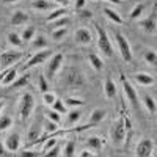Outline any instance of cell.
Returning a JSON list of instances; mask_svg holds the SVG:
<instances>
[{"label":"cell","instance_id":"cell-8","mask_svg":"<svg viewBox=\"0 0 157 157\" xmlns=\"http://www.w3.org/2000/svg\"><path fill=\"white\" fill-rule=\"evenodd\" d=\"M107 116V110L105 109H94L90 115V120L85 126L80 127V130H85V129H91V127H96L98 124H101V121H104V118Z\"/></svg>","mask_w":157,"mask_h":157},{"label":"cell","instance_id":"cell-37","mask_svg":"<svg viewBox=\"0 0 157 157\" xmlns=\"http://www.w3.org/2000/svg\"><path fill=\"white\" fill-rule=\"evenodd\" d=\"M64 104H66V107H82L83 104H85V101H82V99H78V98H68L66 101H64Z\"/></svg>","mask_w":157,"mask_h":157},{"label":"cell","instance_id":"cell-21","mask_svg":"<svg viewBox=\"0 0 157 157\" xmlns=\"http://www.w3.org/2000/svg\"><path fill=\"white\" fill-rule=\"evenodd\" d=\"M16 75H17V69H16L14 66L8 68V72H6V74H5V77H3L2 85H5V86H10L13 82L16 80Z\"/></svg>","mask_w":157,"mask_h":157},{"label":"cell","instance_id":"cell-5","mask_svg":"<svg viewBox=\"0 0 157 157\" xmlns=\"http://www.w3.org/2000/svg\"><path fill=\"white\" fill-rule=\"evenodd\" d=\"M22 57H24L22 52H17V50H5L3 54L0 55V68H2V69L11 68L13 64L17 63Z\"/></svg>","mask_w":157,"mask_h":157},{"label":"cell","instance_id":"cell-11","mask_svg":"<svg viewBox=\"0 0 157 157\" xmlns=\"http://www.w3.org/2000/svg\"><path fill=\"white\" fill-rule=\"evenodd\" d=\"M152 151H154V141L151 138H143L137 145V148H135V155L148 157V155L152 154Z\"/></svg>","mask_w":157,"mask_h":157},{"label":"cell","instance_id":"cell-2","mask_svg":"<svg viewBox=\"0 0 157 157\" xmlns=\"http://www.w3.org/2000/svg\"><path fill=\"white\" fill-rule=\"evenodd\" d=\"M110 138H112V143L115 146H123L124 145V141H126V126H124L123 118H120V120L112 123Z\"/></svg>","mask_w":157,"mask_h":157},{"label":"cell","instance_id":"cell-28","mask_svg":"<svg viewBox=\"0 0 157 157\" xmlns=\"http://www.w3.org/2000/svg\"><path fill=\"white\" fill-rule=\"evenodd\" d=\"M143 104H145L146 110H148L151 115H154V113H155V101H154V98H152V96L145 94V96H143Z\"/></svg>","mask_w":157,"mask_h":157},{"label":"cell","instance_id":"cell-13","mask_svg":"<svg viewBox=\"0 0 157 157\" xmlns=\"http://www.w3.org/2000/svg\"><path fill=\"white\" fill-rule=\"evenodd\" d=\"M19 146H21V137H19V134H11V135H8L6 137V140H5V148L8 149V151H11V152H16L17 149H19Z\"/></svg>","mask_w":157,"mask_h":157},{"label":"cell","instance_id":"cell-40","mask_svg":"<svg viewBox=\"0 0 157 157\" xmlns=\"http://www.w3.org/2000/svg\"><path fill=\"white\" fill-rule=\"evenodd\" d=\"M44 141H46V143H44V146H43V154H44L46 151H49L52 146L57 145V138H55V137H47Z\"/></svg>","mask_w":157,"mask_h":157},{"label":"cell","instance_id":"cell-41","mask_svg":"<svg viewBox=\"0 0 157 157\" xmlns=\"http://www.w3.org/2000/svg\"><path fill=\"white\" fill-rule=\"evenodd\" d=\"M44 155H47V157H57V155H61V148H60L58 145H55V146H52L49 151H46Z\"/></svg>","mask_w":157,"mask_h":157},{"label":"cell","instance_id":"cell-43","mask_svg":"<svg viewBox=\"0 0 157 157\" xmlns=\"http://www.w3.org/2000/svg\"><path fill=\"white\" fill-rule=\"evenodd\" d=\"M39 91H43V93H46V91H49V83H47V80H46V77L41 74L39 75Z\"/></svg>","mask_w":157,"mask_h":157},{"label":"cell","instance_id":"cell-19","mask_svg":"<svg viewBox=\"0 0 157 157\" xmlns=\"http://www.w3.org/2000/svg\"><path fill=\"white\" fill-rule=\"evenodd\" d=\"M134 78H135L137 83H140L143 86H148V85H152L154 83V77L151 74H146V72H138V74L134 75Z\"/></svg>","mask_w":157,"mask_h":157},{"label":"cell","instance_id":"cell-53","mask_svg":"<svg viewBox=\"0 0 157 157\" xmlns=\"http://www.w3.org/2000/svg\"><path fill=\"white\" fill-rule=\"evenodd\" d=\"M3 107H5V101H2V99H0V112L3 110Z\"/></svg>","mask_w":157,"mask_h":157},{"label":"cell","instance_id":"cell-23","mask_svg":"<svg viewBox=\"0 0 157 157\" xmlns=\"http://www.w3.org/2000/svg\"><path fill=\"white\" fill-rule=\"evenodd\" d=\"M66 13H68L66 6H61V8H57V10H52V13L46 17V22L49 24V22H52V21H55V19L61 17V16H66Z\"/></svg>","mask_w":157,"mask_h":157},{"label":"cell","instance_id":"cell-31","mask_svg":"<svg viewBox=\"0 0 157 157\" xmlns=\"http://www.w3.org/2000/svg\"><path fill=\"white\" fill-rule=\"evenodd\" d=\"M11 126H13L11 116H8V115H2V116H0V132H5V130H8Z\"/></svg>","mask_w":157,"mask_h":157},{"label":"cell","instance_id":"cell-9","mask_svg":"<svg viewBox=\"0 0 157 157\" xmlns=\"http://www.w3.org/2000/svg\"><path fill=\"white\" fill-rule=\"evenodd\" d=\"M52 57V52L50 50H38L36 54L25 63V66H24V71H27L33 66H36V64H41V63H46L49 58Z\"/></svg>","mask_w":157,"mask_h":157},{"label":"cell","instance_id":"cell-35","mask_svg":"<svg viewBox=\"0 0 157 157\" xmlns=\"http://www.w3.org/2000/svg\"><path fill=\"white\" fill-rule=\"evenodd\" d=\"M52 107H54V110L58 112V113H68L66 104L63 102V99H55V102L52 104Z\"/></svg>","mask_w":157,"mask_h":157},{"label":"cell","instance_id":"cell-47","mask_svg":"<svg viewBox=\"0 0 157 157\" xmlns=\"http://www.w3.org/2000/svg\"><path fill=\"white\" fill-rule=\"evenodd\" d=\"M85 6V0H77L75 2V10H82Z\"/></svg>","mask_w":157,"mask_h":157},{"label":"cell","instance_id":"cell-15","mask_svg":"<svg viewBox=\"0 0 157 157\" xmlns=\"http://www.w3.org/2000/svg\"><path fill=\"white\" fill-rule=\"evenodd\" d=\"M29 22V14L25 11L22 10H16L14 13H13V16H11V25H24V24H27Z\"/></svg>","mask_w":157,"mask_h":157},{"label":"cell","instance_id":"cell-48","mask_svg":"<svg viewBox=\"0 0 157 157\" xmlns=\"http://www.w3.org/2000/svg\"><path fill=\"white\" fill-rule=\"evenodd\" d=\"M57 3H60L61 6H68L69 5V0H55Z\"/></svg>","mask_w":157,"mask_h":157},{"label":"cell","instance_id":"cell-20","mask_svg":"<svg viewBox=\"0 0 157 157\" xmlns=\"http://www.w3.org/2000/svg\"><path fill=\"white\" fill-rule=\"evenodd\" d=\"M49 46V41H47V38L44 35H38V36H33V41H32V49H38V50H41V49H46Z\"/></svg>","mask_w":157,"mask_h":157},{"label":"cell","instance_id":"cell-26","mask_svg":"<svg viewBox=\"0 0 157 157\" xmlns=\"http://www.w3.org/2000/svg\"><path fill=\"white\" fill-rule=\"evenodd\" d=\"M66 115H68V118H66V124H75V123H78V120L82 118V112L78 110V109H74V110L68 112Z\"/></svg>","mask_w":157,"mask_h":157},{"label":"cell","instance_id":"cell-18","mask_svg":"<svg viewBox=\"0 0 157 157\" xmlns=\"http://www.w3.org/2000/svg\"><path fill=\"white\" fill-rule=\"evenodd\" d=\"M86 146L91 149V151H102V148H104V141H102V138L101 137H96V135H93V137H88V140H86Z\"/></svg>","mask_w":157,"mask_h":157},{"label":"cell","instance_id":"cell-14","mask_svg":"<svg viewBox=\"0 0 157 157\" xmlns=\"http://www.w3.org/2000/svg\"><path fill=\"white\" fill-rule=\"evenodd\" d=\"M140 25H141V29L145 30L146 33H149V35H154L155 33V6L152 10V16L146 17L145 21H141Z\"/></svg>","mask_w":157,"mask_h":157},{"label":"cell","instance_id":"cell-39","mask_svg":"<svg viewBox=\"0 0 157 157\" xmlns=\"http://www.w3.org/2000/svg\"><path fill=\"white\" fill-rule=\"evenodd\" d=\"M33 36H35V27H27L21 35L24 41H30V39H33Z\"/></svg>","mask_w":157,"mask_h":157},{"label":"cell","instance_id":"cell-25","mask_svg":"<svg viewBox=\"0 0 157 157\" xmlns=\"http://www.w3.org/2000/svg\"><path fill=\"white\" fill-rule=\"evenodd\" d=\"M104 14H105L112 22H115V24H123V19H121V16L118 14V13L115 11V10H112V8H104Z\"/></svg>","mask_w":157,"mask_h":157},{"label":"cell","instance_id":"cell-10","mask_svg":"<svg viewBox=\"0 0 157 157\" xmlns=\"http://www.w3.org/2000/svg\"><path fill=\"white\" fill-rule=\"evenodd\" d=\"M121 83H123V91H124V96L130 101V104H132L134 107H138V96H137V91L135 88L130 85L129 80H126V77L121 75Z\"/></svg>","mask_w":157,"mask_h":157},{"label":"cell","instance_id":"cell-7","mask_svg":"<svg viewBox=\"0 0 157 157\" xmlns=\"http://www.w3.org/2000/svg\"><path fill=\"white\" fill-rule=\"evenodd\" d=\"M116 43H118V49H120V54L123 57V60L126 63H129L130 60H132V50H130V46L127 43V39L124 38V35L121 33H116Z\"/></svg>","mask_w":157,"mask_h":157},{"label":"cell","instance_id":"cell-49","mask_svg":"<svg viewBox=\"0 0 157 157\" xmlns=\"http://www.w3.org/2000/svg\"><path fill=\"white\" fill-rule=\"evenodd\" d=\"M6 154V151H5V145L2 141H0V155H5Z\"/></svg>","mask_w":157,"mask_h":157},{"label":"cell","instance_id":"cell-42","mask_svg":"<svg viewBox=\"0 0 157 157\" xmlns=\"http://www.w3.org/2000/svg\"><path fill=\"white\" fill-rule=\"evenodd\" d=\"M46 116H47V120H50V121H54V123H60V120H61V116H60V113L58 112H55V110H50V112H47L46 113Z\"/></svg>","mask_w":157,"mask_h":157},{"label":"cell","instance_id":"cell-54","mask_svg":"<svg viewBox=\"0 0 157 157\" xmlns=\"http://www.w3.org/2000/svg\"><path fill=\"white\" fill-rule=\"evenodd\" d=\"M93 2H98V0H93Z\"/></svg>","mask_w":157,"mask_h":157},{"label":"cell","instance_id":"cell-34","mask_svg":"<svg viewBox=\"0 0 157 157\" xmlns=\"http://www.w3.org/2000/svg\"><path fill=\"white\" fill-rule=\"evenodd\" d=\"M145 61L148 63V64H151V66H155V63H157V54L154 50H146L145 52Z\"/></svg>","mask_w":157,"mask_h":157},{"label":"cell","instance_id":"cell-29","mask_svg":"<svg viewBox=\"0 0 157 157\" xmlns=\"http://www.w3.org/2000/svg\"><path fill=\"white\" fill-rule=\"evenodd\" d=\"M50 25L49 27L54 30V29H60V27H66V25L69 24V17L68 16H61V17H58V19H55V21H52V22H49Z\"/></svg>","mask_w":157,"mask_h":157},{"label":"cell","instance_id":"cell-38","mask_svg":"<svg viewBox=\"0 0 157 157\" xmlns=\"http://www.w3.org/2000/svg\"><path fill=\"white\" fill-rule=\"evenodd\" d=\"M57 96L54 93H50V91H46V93H43V102L46 104V105H50L52 107V104L55 102Z\"/></svg>","mask_w":157,"mask_h":157},{"label":"cell","instance_id":"cell-17","mask_svg":"<svg viewBox=\"0 0 157 157\" xmlns=\"http://www.w3.org/2000/svg\"><path fill=\"white\" fill-rule=\"evenodd\" d=\"M54 2H50V0H33L32 2V8L38 11H50L54 10Z\"/></svg>","mask_w":157,"mask_h":157},{"label":"cell","instance_id":"cell-51","mask_svg":"<svg viewBox=\"0 0 157 157\" xmlns=\"http://www.w3.org/2000/svg\"><path fill=\"white\" fill-rule=\"evenodd\" d=\"M105 2H110V3H115V5H121L123 0H105Z\"/></svg>","mask_w":157,"mask_h":157},{"label":"cell","instance_id":"cell-16","mask_svg":"<svg viewBox=\"0 0 157 157\" xmlns=\"http://www.w3.org/2000/svg\"><path fill=\"white\" fill-rule=\"evenodd\" d=\"M41 124H38V123H33L32 126H30V130H29V135H27V138H29V145H35V143L38 141V138L41 137Z\"/></svg>","mask_w":157,"mask_h":157},{"label":"cell","instance_id":"cell-30","mask_svg":"<svg viewBox=\"0 0 157 157\" xmlns=\"http://www.w3.org/2000/svg\"><path fill=\"white\" fill-rule=\"evenodd\" d=\"M29 82H30V75H29V74H24V75H21L19 78H16V80L13 82L10 86H13V88H16V90H17V88H24Z\"/></svg>","mask_w":157,"mask_h":157},{"label":"cell","instance_id":"cell-46","mask_svg":"<svg viewBox=\"0 0 157 157\" xmlns=\"http://www.w3.org/2000/svg\"><path fill=\"white\" fill-rule=\"evenodd\" d=\"M78 155H80V157H94L96 152H93V151H82Z\"/></svg>","mask_w":157,"mask_h":157},{"label":"cell","instance_id":"cell-50","mask_svg":"<svg viewBox=\"0 0 157 157\" xmlns=\"http://www.w3.org/2000/svg\"><path fill=\"white\" fill-rule=\"evenodd\" d=\"M6 72H8V68L6 69H2V72H0V83H2V80H3V77H5Z\"/></svg>","mask_w":157,"mask_h":157},{"label":"cell","instance_id":"cell-36","mask_svg":"<svg viewBox=\"0 0 157 157\" xmlns=\"http://www.w3.org/2000/svg\"><path fill=\"white\" fill-rule=\"evenodd\" d=\"M66 157H72L75 154V140H69L64 146V152H63Z\"/></svg>","mask_w":157,"mask_h":157},{"label":"cell","instance_id":"cell-1","mask_svg":"<svg viewBox=\"0 0 157 157\" xmlns=\"http://www.w3.org/2000/svg\"><path fill=\"white\" fill-rule=\"evenodd\" d=\"M61 82L69 90H82L85 86V77L80 74V71H77L74 68H66L63 72Z\"/></svg>","mask_w":157,"mask_h":157},{"label":"cell","instance_id":"cell-32","mask_svg":"<svg viewBox=\"0 0 157 157\" xmlns=\"http://www.w3.org/2000/svg\"><path fill=\"white\" fill-rule=\"evenodd\" d=\"M145 11V3H138V5H135L134 8H132V11H130V14H129V17L130 19H138L140 16H141V13Z\"/></svg>","mask_w":157,"mask_h":157},{"label":"cell","instance_id":"cell-27","mask_svg":"<svg viewBox=\"0 0 157 157\" xmlns=\"http://www.w3.org/2000/svg\"><path fill=\"white\" fill-rule=\"evenodd\" d=\"M6 39H8V43L11 46H14V47H21L22 43H24V39L21 38V35H17L16 32H10L8 36H6Z\"/></svg>","mask_w":157,"mask_h":157},{"label":"cell","instance_id":"cell-52","mask_svg":"<svg viewBox=\"0 0 157 157\" xmlns=\"http://www.w3.org/2000/svg\"><path fill=\"white\" fill-rule=\"evenodd\" d=\"M3 3H16V2H19V0H2Z\"/></svg>","mask_w":157,"mask_h":157},{"label":"cell","instance_id":"cell-3","mask_svg":"<svg viewBox=\"0 0 157 157\" xmlns=\"http://www.w3.org/2000/svg\"><path fill=\"white\" fill-rule=\"evenodd\" d=\"M35 109V98L32 93H24L19 102V118L21 121H27Z\"/></svg>","mask_w":157,"mask_h":157},{"label":"cell","instance_id":"cell-6","mask_svg":"<svg viewBox=\"0 0 157 157\" xmlns=\"http://www.w3.org/2000/svg\"><path fill=\"white\" fill-rule=\"evenodd\" d=\"M63 60H64V57H63V54H55V55H52L50 58H49V63H47V77L49 78H54L55 75H57V72L60 71V68H61V64H63Z\"/></svg>","mask_w":157,"mask_h":157},{"label":"cell","instance_id":"cell-4","mask_svg":"<svg viewBox=\"0 0 157 157\" xmlns=\"http://www.w3.org/2000/svg\"><path fill=\"white\" fill-rule=\"evenodd\" d=\"M94 29L98 32V47H99V50L105 57H112L113 55V47H112V43H110V38H109L107 32L98 24H94Z\"/></svg>","mask_w":157,"mask_h":157},{"label":"cell","instance_id":"cell-22","mask_svg":"<svg viewBox=\"0 0 157 157\" xmlns=\"http://www.w3.org/2000/svg\"><path fill=\"white\" fill-rule=\"evenodd\" d=\"M104 91H105V96L109 99H112L115 94H116V86H115V82L112 80L110 77L105 78V83H104Z\"/></svg>","mask_w":157,"mask_h":157},{"label":"cell","instance_id":"cell-33","mask_svg":"<svg viewBox=\"0 0 157 157\" xmlns=\"http://www.w3.org/2000/svg\"><path fill=\"white\" fill-rule=\"evenodd\" d=\"M66 27H60V29H54L52 30V39L54 41H61V39L66 36Z\"/></svg>","mask_w":157,"mask_h":157},{"label":"cell","instance_id":"cell-12","mask_svg":"<svg viewBox=\"0 0 157 157\" xmlns=\"http://www.w3.org/2000/svg\"><path fill=\"white\" fill-rule=\"evenodd\" d=\"M74 41H75L77 44H80V46L90 44V43H91V32H90L88 29H85V27L78 29V30L74 33Z\"/></svg>","mask_w":157,"mask_h":157},{"label":"cell","instance_id":"cell-45","mask_svg":"<svg viewBox=\"0 0 157 157\" xmlns=\"http://www.w3.org/2000/svg\"><path fill=\"white\" fill-rule=\"evenodd\" d=\"M19 155H22V157H35V155H38V152H32V151H21L19 152Z\"/></svg>","mask_w":157,"mask_h":157},{"label":"cell","instance_id":"cell-44","mask_svg":"<svg viewBox=\"0 0 157 157\" xmlns=\"http://www.w3.org/2000/svg\"><path fill=\"white\" fill-rule=\"evenodd\" d=\"M80 13H78V14H80V17H83V19H90L91 16H93V13H91L90 10H78Z\"/></svg>","mask_w":157,"mask_h":157},{"label":"cell","instance_id":"cell-24","mask_svg":"<svg viewBox=\"0 0 157 157\" xmlns=\"http://www.w3.org/2000/svg\"><path fill=\"white\" fill-rule=\"evenodd\" d=\"M88 61L91 63V66H93L94 71H101V69L104 68V61H102L101 57L96 55V54H88Z\"/></svg>","mask_w":157,"mask_h":157}]
</instances>
